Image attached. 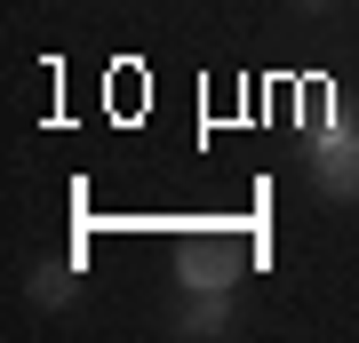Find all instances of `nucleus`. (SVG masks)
Here are the masks:
<instances>
[{
	"label": "nucleus",
	"mask_w": 359,
	"mask_h": 343,
	"mask_svg": "<svg viewBox=\"0 0 359 343\" xmlns=\"http://www.w3.org/2000/svg\"><path fill=\"white\" fill-rule=\"evenodd\" d=\"M32 295H40L48 311H56V304H72V271H65V264H48V271L32 280Z\"/></svg>",
	"instance_id": "nucleus-4"
},
{
	"label": "nucleus",
	"mask_w": 359,
	"mask_h": 343,
	"mask_svg": "<svg viewBox=\"0 0 359 343\" xmlns=\"http://www.w3.org/2000/svg\"><path fill=\"white\" fill-rule=\"evenodd\" d=\"M311 184L327 200H359V128H351L344 104L320 112V128H311Z\"/></svg>",
	"instance_id": "nucleus-2"
},
{
	"label": "nucleus",
	"mask_w": 359,
	"mask_h": 343,
	"mask_svg": "<svg viewBox=\"0 0 359 343\" xmlns=\"http://www.w3.org/2000/svg\"><path fill=\"white\" fill-rule=\"evenodd\" d=\"M248 264H256V248H248V231L231 224H200L176 240V280L184 288H240Z\"/></svg>",
	"instance_id": "nucleus-1"
},
{
	"label": "nucleus",
	"mask_w": 359,
	"mask_h": 343,
	"mask_svg": "<svg viewBox=\"0 0 359 343\" xmlns=\"http://www.w3.org/2000/svg\"><path fill=\"white\" fill-rule=\"evenodd\" d=\"M295 8H335V0H295Z\"/></svg>",
	"instance_id": "nucleus-5"
},
{
	"label": "nucleus",
	"mask_w": 359,
	"mask_h": 343,
	"mask_svg": "<svg viewBox=\"0 0 359 343\" xmlns=\"http://www.w3.org/2000/svg\"><path fill=\"white\" fill-rule=\"evenodd\" d=\"M224 295H231V288H192V304H184V319H176V328H184V335H216L224 319H231V304H224Z\"/></svg>",
	"instance_id": "nucleus-3"
}]
</instances>
